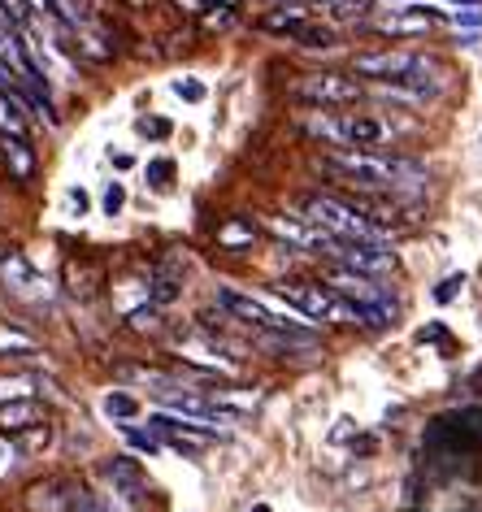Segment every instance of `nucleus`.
<instances>
[{
  "label": "nucleus",
  "mask_w": 482,
  "mask_h": 512,
  "mask_svg": "<svg viewBox=\"0 0 482 512\" xmlns=\"http://www.w3.org/2000/svg\"><path fill=\"white\" fill-rule=\"evenodd\" d=\"M482 452V408H461V413L435 417L426 430V456L435 465H461Z\"/></svg>",
  "instance_id": "obj_1"
},
{
  "label": "nucleus",
  "mask_w": 482,
  "mask_h": 512,
  "mask_svg": "<svg viewBox=\"0 0 482 512\" xmlns=\"http://www.w3.org/2000/svg\"><path fill=\"white\" fill-rule=\"evenodd\" d=\"M283 300H291L300 313L309 317H322V322H339V326H365V313L352 304L348 296H339L331 283H304V278H283V283L274 287Z\"/></svg>",
  "instance_id": "obj_2"
},
{
  "label": "nucleus",
  "mask_w": 482,
  "mask_h": 512,
  "mask_svg": "<svg viewBox=\"0 0 482 512\" xmlns=\"http://www.w3.org/2000/svg\"><path fill=\"white\" fill-rule=\"evenodd\" d=\"M300 209H304V217H309L313 226H322L331 239H383V230H378L348 196H322V191H317V196L300 200Z\"/></svg>",
  "instance_id": "obj_3"
},
{
  "label": "nucleus",
  "mask_w": 482,
  "mask_h": 512,
  "mask_svg": "<svg viewBox=\"0 0 482 512\" xmlns=\"http://www.w3.org/2000/svg\"><path fill=\"white\" fill-rule=\"evenodd\" d=\"M326 283H331L339 296H348L357 309L365 313V326H387L391 313H396V304H391V287H383L374 274H361L352 270V265H331L326 270Z\"/></svg>",
  "instance_id": "obj_4"
},
{
  "label": "nucleus",
  "mask_w": 482,
  "mask_h": 512,
  "mask_svg": "<svg viewBox=\"0 0 482 512\" xmlns=\"http://www.w3.org/2000/svg\"><path fill=\"white\" fill-rule=\"evenodd\" d=\"M287 96L300 100V105H309V109H344V105H357V100L365 96V83L357 79V74L313 70V74L291 79Z\"/></svg>",
  "instance_id": "obj_5"
},
{
  "label": "nucleus",
  "mask_w": 482,
  "mask_h": 512,
  "mask_svg": "<svg viewBox=\"0 0 482 512\" xmlns=\"http://www.w3.org/2000/svg\"><path fill=\"white\" fill-rule=\"evenodd\" d=\"M0 287H5V296L35 304V309H48V304H53L48 278L35 274V265L22 252H0Z\"/></svg>",
  "instance_id": "obj_6"
},
{
  "label": "nucleus",
  "mask_w": 482,
  "mask_h": 512,
  "mask_svg": "<svg viewBox=\"0 0 482 512\" xmlns=\"http://www.w3.org/2000/svg\"><path fill=\"white\" fill-rule=\"evenodd\" d=\"M331 261L339 265H352V270H361V274H391L400 265V256L387 248L383 239H331Z\"/></svg>",
  "instance_id": "obj_7"
},
{
  "label": "nucleus",
  "mask_w": 482,
  "mask_h": 512,
  "mask_svg": "<svg viewBox=\"0 0 482 512\" xmlns=\"http://www.w3.org/2000/svg\"><path fill=\"white\" fill-rule=\"evenodd\" d=\"M426 57L417 53H404V48H370V53H357L352 57V74L361 79H374V83H400L422 66Z\"/></svg>",
  "instance_id": "obj_8"
},
{
  "label": "nucleus",
  "mask_w": 482,
  "mask_h": 512,
  "mask_svg": "<svg viewBox=\"0 0 482 512\" xmlns=\"http://www.w3.org/2000/svg\"><path fill=\"white\" fill-rule=\"evenodd\" d=\"M92 495L79 478H44L27 491V508L31 512H87Z\"/></svg>",
  "instance_id": "obj_9"
},
{
  "label": "nucleus",
  "mask_w": 482,
  "mask_h": 512,
  "mask_svg": "<svg viewBox=\"0 0 482 512\" xmlns=\"http://www.w3.org/2000/svg\"><path fill=\"white\" fill-rule=\"evenodd\" d=\"M218 304L231 317H239V322H248V326H257V330H287V326H300V322H287V317H278L270 313L261 300H252L244 296V291H235V287H222L218 291Z\"/></svg>",
  "instance_id": "obj_10"
},
{
  "label": "nucleus",
  "mask_w": 482,
  "mask_h": 512,
  "mask_svg": "<svg viewBox=\"0 0 482 512\" xmlns=\"http://www.w3.org/2000/svg\"><path fill=\"white\" fill-rule=\"evenodd\" d=\"M100 478L113 486V499H118V504H135V499L144 495V469H139L131 456L105 460V465H100Z\"/></svg>",
  "instance_id": "obj_11"
},
{
  "label": "nucleus",
  "mask_w": 482,
  "mask_h": 512,
  "mask_svg": "<svg viewBox=\"0 0 482 512\" xmlns=\"http://www.w3.org/2000/svg\"><path fill=\"white\" fill-rule=\"evenodd\" d=\"M122 382H135V387H148V391H157L161 400L166 395H179V391H187V382H183V374H166V369H152V365H118L113 369Z\"/></svg>",
  "instance_id": "obj_12"
},
{
  "label": "nucleus",
  "mask_w": 482,
  "mask_h": 512,
  "mask_svg": "<svg viewBox=\"0 0 482 512\" xmlns=\"http://www.w3.org/2000/svg\"><path fill=\"white\" fill-rule=\"evenodd\" d=\"M100 287H105V265L92 261V256H79V261H66V291L79 300H96Z\"/></svg>",
  "instance_id": "obj_13"
},
{
  "label": "nucleus",
  "mask_w": 482,
  "mask_h": 512,
  "mask_svg": "<svg viewBox=\"0 0 482 512\" xmlns=\"http://www.w3.org/2000/svg\"><path fill=\"white\" fill-rule=\"evenodd\" d=\"M391 139V126L370 113H344V148H378Z\"/></svg>",
  "instance_id": "obj_14"
},
{
  "label": "nucleus",
  "mask_w": 482,
  "mask_h": 512,
  "mask_svg": "<svg viewBox=\"0 0 482 512\" xmlns=\"http://www.w3.org/2000/svg\"><path fill=\"white\" fill-rule=\"evenodd\" d=\"M157 434H166V443L174 447V452H187V456H196V452H205V443L213 439V434L205 430H196V426H187V421H174V417H152L148 421Z\"/></svg>",
  "instance_id": "obj_15"
},
{
  "label": "nucleus",
  "mask_w": 482,
  "mask_h": 512,
  "mask_svg": "<svg viewBox=\"0 0 482 512\" xmlns=\"http://www.w3.org/2000/svg\"><path fill=\"white\" fill-rule=\"evenodd\" d=\"M44 421H48L44 404L31 400V395L0 404V430H5V434H22V430H31V426H44Z\"/></svg>",
  "instance_id": "obj_16"
},
{
  "label": "nucleus",
  "mask_w": 482,
  "mask_h": 512,
  "mask_svg": "<svg viewBox=\"0 0 482 512\" xmlns=\"http://www.w3.org/2000/svg\"><path fill=\"white\" fill-rule=\"evenodd\" d=\"M291 44L309 48V53H331V48H339V31L331 27V22H317V18H304L296 31L287 35Z\"/></svg>",
  "instance_id": "obj_17"
},
{
  "label": "nucleus",
  "mask_w": 482,
  "mask_h": 512,
  "mask_svg": "<svg viewBox=\"0 0 482 512\" xmlns=\"http://www.w3.org/2000/svg\"><path fill=\"white\" fill-rule=\"evenodd\" d=\"M0 157H5L9 174H14L18 183H27V178L35 174V152L22 135H0Z\"/></svg>",
  "instance_id": "obj_18"
},
{
  "label": "nucleus",
  "mask_w": 482,
  "mask_h": 512,
  "mask_svg": "<svg viewBox=\"0 0 482 512\" xmlns=\"http://www.w3.org/2000/svg\"><path fill=\"white\" fill-rule=\"evenodd\" d=\"M378 5V0H326V14H331V22H370V9Z\"/></svg>",
  "instance_id": "obj_19"
},
{
  "label": "nucleus",
  "mask_w": 482,
  "mask_h": 512,
  "mask_svg": "<svg viewBox=\"0 0 482 512\" xmlns=\"http://www.w3.org/2000/svg\"><path fill=\"white\" fill-rule=\"evenodd\" d=\"M126 326L135 330V335H161L166 330V317H161V304H144V309H131L126 313Z\"/></svg>",
  "instance_id": "obj_20"
},
{
  "label": "nucleus",
  "mask_w": 482,
  "mask_h": 512,
  "mask_svg": "<svg viewBox=\"0 0 482 512\" xmlns=\"http://www.w3.org/2000/svg\"><path fill=\"white\" fill-rule=\"evenodd\" d=\"M35 348H40L35 335H27V330H18V326H9V322H0V356H27Z\"/></svg>",
  "instance_id": "obj_21"
},
{
  "label": "nucleus",
  "mask_w": 482,
  "mask_h": 512,
  "mask_svg": "<svg viewBox=\"0 0 482 512\" xmlns=\"http://www.w3.org/2000/svg\"><path fill=\"white\" fill-rule=\"evenodd\" d=\"M179 291H183V283H179V278H166V274H152L148 300H152V304H161V309H166V304H174V300H179Z\"/></svg>",
  "instance_id": "obj_22"
},
{
  "label": "nucleus",
  "mask_w": 482,
  "mask_h": 512,
  "mask_svg": "<svg viewBox=\"0 0 482 512\" xmlns=\"http://www.w3.org/2000/svg\"><path fill=\"white\" fill-rule=\"evenodd\" d=\"M22 460H27V452H22V443H14V434L0 430V478H9Z\"/></svg>",
  "instance_id": "obj_23"
},
{
  "label": "nucleus",
  "mask_w": 482,
  "mask_h": 512,
  "mask_svg": "<svg viewBox=\"0 0 482 512\" xmlns=\"http://www.w3.org/2000/svg\"><path fill=\"white\" fill-rule=\"evenodd\" d=\"M235 22H239V9L235 5H222V9L209 5L205 14H200V27H205V31H231Z\"/></svg>",
  "instance_id": "obj_24"
},
{
  "label": "nucleus",
  "mask_w": 482,
  "mask_h": 512,
  "mask_svg": "<svg viewBox=\"0 0 482 512\" xmlns=\"http://www.w3.org/2000/svg\"><path fill=\"white\" fill-rule=\"evenodd\" d=\"M252 235H257V226H252L248 217H235L226 230H218V243H226V248H239V243H252Z\"/></svg>",
  "instance_id": "obj_25"
},
{
  "label": "nucleus",
  "mask_w": 482,
  "mask_h": 512,
  "mask_svg": "<svg viewBox=\"0 0 482 512\" xmlns=\"http://www.w3.org/2000/svg\"><path fill=\"white\" fill-rule=\"evenodd\" d=\"M144 174H148V183L157 187V191H166V187L174 183V161H170V157H157V161H148Z\"/></svg>",
  "instance_id": "obj_26"
},
{
  "label": "nucleus",
  "mask_w": 482,
  "mask_h": 512,
  "mask_svg": "<svg viewBox=\"0 0 482 512\" xmlns=\"http://www.w3.org/2000/svg\"><path fill=\"white\" fill-rule=\"evenodd\" d=\"M31 387H35V378H22V374H14V378H0V404L22 400V395H31Z\"/></svg>",
  "instance_id": "obj_27"
},
{
  "label": "nucleus",
  "mask_w": 482,
  "mask_h": 512,
  "mask_svg": "<svg viewBox=\"0 0 482 512\" xmlns=\"http://www.w3.org/2000/svg\"><path fill=\"white\" fill-rule=\"evenodd\" d=\"M105 413H109V417H118V421H126V417H135V413H139V404L131 400V395H109V400H105Z\"/></svg>",
  "instance_id": "obj_28"
},
{
  "label": "nucleus",
  "mask_w": 482,
  "mask_h": 512,
  "mask_svg": "<svg viewBox=\"0 0 482 512\" xmlns=\"http://www.w3.org/2000/svg\"><path fill=\"white\" fill-rule=\"evenodd\" d=\"M122 204H126V187H122V183H109V187H105V196H100V209H105L109 217H118V213H122Z\"/></svg>",
  "instance_id": "obj_29"
},
{
  "label": "nucleus",
  "mask_w": 482,
  "mask_h": 512,
  "mask_svg": "<svg viewBox=\"0 0 482 512\" xmlns=\"http://www.w3.org/2000/svg\"><path fill=\"white\" fill-rule=\"evenodd\" d=\"M461 287H465V274H448V278H443V283L435 287V300H439V304H452L456 296H461Z\"/></svg>",
  "instance_id": "obj_30"
},
{
  "label": "nucleus",
  "mask_w": 482,
  "mask_h": 512,
  "mask_svg": "<svg viewBox=\"0 0 482 512\" xmlns=\"http://www.w3.org/2000/svg\"><path fill=\"white\" fill-rule=\"evenodd\" d=\"M135 131L148 135V139H170V122H166V118H139Z\"/></svg>",
  "instance_id": "obj_31"
},
{
  "label": "nucleus",
  "mask_w": 482,
  "mask_h": 512,
  "mask_svg": "<svg viewBox=\"0 0 482 512\" xmlns=\"http://www.w3.org/2000/svg\"><path fill=\"white\" fill-rule=\"evenodd\" d=\"M174 96H183L187 105H200V100H205V83H196V79H179V83H174Z\"/></svg>",
  "instance_id": "obj_32"
},
{
  "label": "nucleus",
  "mask_w": 482,
  "mask_h": 512,
  "mask_svg": "<svg viewBox=\"0 0 482 512\" xmlns=\"http://www.w3.org/2000/svg\"><path fill=\"white\" fill-rule=\"evenodd\" d=\"M0 5H5V14H9V18H14V27H27V22L35 18V14H31V5H27V0H0Z\"/></svg>",
  "instance_id": "obj_33"
},
{
  "label": "nucleus",
  "mask_w": 482,
  "mask_h": 512,
  "mask_svg": "<svg viewBox=\"0 0 482 512\" xmlns=\"http://www.w3.org/2000/svg\"><path fill=\"white\" fill-rule=\"evenodd\" d=\"M122 430H126V439H131V443L139 447V452H148V456H152V452H157V447H161L157 439H152V434H144V430H135V426H122Z\"/></svg>",
  "instance_id": "obj_34"
},
{
  "label": "nucleus",
  "mask_w": 482,
  "mask_h": 512,
  "mask_svg": "<svg viewBox=\"0 0 482 512\" xmlns=\"http://www.w3.org/2000/svg\"><path fill=\"white\" fill-rule=\"evenodd\" d=\"M170 5H179L183 18H196V22H200V14L209 9V0H170Z\"/></svg>",
  "instance_id": "obj_35"
},
{
  "label": "nucleus",
  "mask_w": 482,
  "mask_h": 512,
  "mask_svg": "<svg viewBox=\"0 0 482 512\" xmlns=\"http://www.w3.org/2000/svg\"><path fill=\"white\" fill-rule=\"evenodd\" d=\"M417 343H443V348H448V330L443 326H422L417 330Z\"/></svg>",
  "instance_id": "obj_36"
},
{
  "label": "nucleus",
  "mask_w": 482,
  "mask_h": 512,
  "mask_svg": "<svg viewBox=\"0 0 482 512\" xmlns=\"http://www.w3.org/2000/svg\"><path fill=\"white\" fill-rule=\"evenodd\" d=\"M352 452L370 456V452H378V439H374V434H361V439H352Z\"/></svg>",
  "instance_id": "obj_37"
},
{
  "label": "nucleus",
  "mask_w": 482,
  "mask_h": 512,
  "mask_svg": "<svg viewBox=\"0 0 482 512\" xmlns=\"http://www.w3.org/2000/svg\"><path fill=\"white\" fill-rule=\"evenodd\" d=\"M70 204H74L79 213H87V191H83V187H70Z\"/></svg>",
  "instance_id": "obj_38"
},
{
  "label": "nucleus",
  "mask_w": 482,
  "mask_h": 512,
  "mask_svg": "<svg viewBox=\"0 0 482 512\" xmlns=\"http://www.w3.org/2000/svg\"><path fill=\"white\" fill-rule=\"evenodd\" d=\"M469 387H474V391H482V365L474 369V378H469Z\"/></svg>",
  "instance_id": "obj_39"
},
{
  "label": "nucleus",
  "mask_w": 482,
  "mask_h": 512,
  "mask_svg": "<svg viewBox=\"0 0 482 512\" xmlns=\"http://www.w3.org/2000/svg\"><path fill=\"white\" fill-rule=\"evenodd\" d=\"M252 512H270V508H265V504H257V508H252Z\"/></svg>",
  "instance_id": "obj_40"
},
{
  "label": "nucleus",
  "mask_w": 482,
  "mask_h": 512,
  "mask_svg": "<svg viewBox=\"0 0 482 512\" xmlns=\"http://www.w3.org/2000/svg\"><path fill=\"white\" fill-rule=\"evenodd\" d=\"M222 5H235V9H239V0H222Z\"/></svg>",
  "instance_id": "obj_41"
},
{
  "label": "nucleus",
  "mask_w": 482,
  "mask_h": 512,
  "mask_svg": "<svg viewBox=\"0 0 482 512\" xmlns=\"http://www.w3.org/2000/svg\"><path fill=\"white\" fill-rule=\"evenodd\" d=\"M322 5H326V0H322Z\"/></svg>",
  "instance_id": "obj_42"
}]
</instances>
